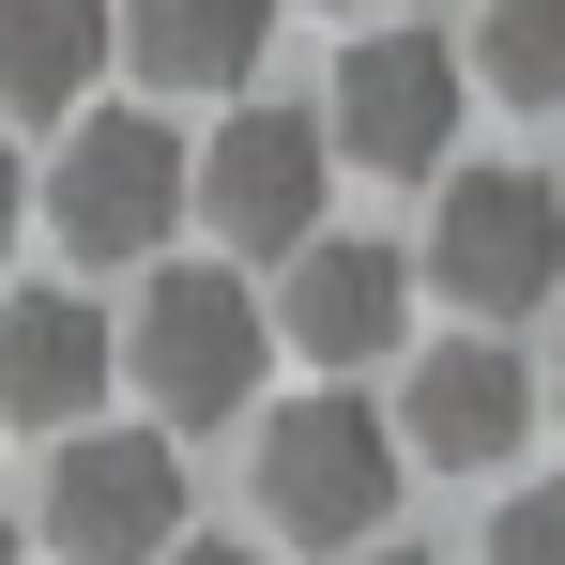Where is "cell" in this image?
Segmentation results:
<instances>
[{
  "mask_svg": "<svg viewBox=\"0 0 565 565\" xmlns=\"http://www.w3.org/2000/svg\"><path fill=\"white\" fill-rule=\"evenodd\" d=\"M397 413H367L352 382H321V397H290L276 428H260V520H276L290 551H367L382 520H397Z\"/></svg>",
  "mask_w": 565,
  "mask_h": 565,
  "instance_id": "6da1fadb",
  "label": "cell"
},
{
  "mask_svg": "<svg viewBox=\"0 0 565 565\" xmlns=\"http://www.w3.org/2000/svg\"><path fill=\"white\" fill-rule=\"evenodd\" d=\"M260 352H276V306L230 276V260L153 276L138 321H122V382L153 397V428H230V413L260 397Z\"/></svg>",
  "mask_w": 565,
  "mask_h": 565,
  "instance_id": "7a4b0ae2",
  "label": "cell"
},
{
  "mask_svg": "<svg viewBox=\"0 0 565 565\" xmlns=\"http://www.w3.org/2000/svg\"><path fill=\"white\" fill-rule=\"evenodd\" d=\"M31 199H46V230H62L77 260H153L169 214L199 199V153L153 122V107H77V122H62V169Z\"/></svg>",
  "mask_w": 565,
  "mask_h": 565,
  "instance_id": "3957f363",
  "label": "cell"
},
{
  "mask_svg": "<svg viewBox=\"0 0 565 565\" xmlns=\"http://www.w3.org/2000/svg\"><path fill=\"white\" fill-rule=\"evenodd\" d=\"M46 551L62 565H169L184 551V444L169 428H62L46 444Z\"/></svg>",
  "mask_w": 565,
  "mask_h": 565,
  "instance_id": "277c9868",
  "label": "cell"
},
{
  "mask_svg": "<svg viewBox=\"0 0 565 565\" xmlns=\"http://www.w3.org/2000/svg\"><path fill=\"white\" fill-rule=\"evenodd\" d=\"M428 276L473 321H520L565 290V184L551 169H444V214H428Z\"/></svg>",
  "mask_w": 565,
  "mask_h": 565,
  "instance_id": "5b68a950",
  "label": "cell"
},
{
  "mask_svg": "<svg viewBox=\"0 0 565 565\" xmlns=\"http://www.w3.org/2000/svg\"><path fill=\"white\" fill-rule=\"evenodd\" d=\"M459 93H473V62L444 46V31H352L321 138H337L352 169H382V184H428L444 138H459Z\"/></svg>",
  "mask_w": 565,
  "mask_h": 565,
  "instance_id": "8992f818",
  "label": "cell"
},
{
  "mask_svg": "<svg viewBox=\"0 0 565 565\" xmlns=\"http://www.w3.org/2000/svg\"><path fill=\"white\" fill-rule=\"evenodd\" d=\"M321 107H230L214 122V153H199V230L214 245H245V260H290V245H321Z\"/></svg>",
  "mask_w": 565,
  "mask_h": 565,
  "instance_id": "52a82bcc",
  "label": "cell"
},
{
  "mask_svg": "<svg viewBox=\"0 0 565 565\" xmlns=\"http://www.w3.org/2000/svg\"><path fill=\"white\" fill-rule=\"evenodd\" d=\"M276 337L306 367H382L397 337H413V260L367 245V230H321V245H290L276 276Z\"/></svg>",
  "mask_w": 565,
  "mask_h": 565,
  "instance_id": "ba28073f",
  "label": "cell"
},
{
  "mask_svg": "<svg viewBox=\"0 0 565 565\" xmlns=\"http://www.w3.org/2000/svg\"><path fill=\"white\" fill-rule=\"evenodd\" d=\"M520 428H535V367L504 352V337H444L428 367L397 382V444L428 473H489V459H520Z\"/></svg>",
  "mask_w": 565,
  "mask_h": 565,
  "instance_id": "9c48e42d",
  "label": "cell"
},
{
  "mask_svg": "<svg viewBox=\"0 0 565 565\" xmlns=\"http://www.w3.org/2000/svg\"><path fill=\"white\" fill-rule=\"evenodd\" d=\"M122 382V321H93L77 290H0V413L15 428H93Z\"/></svg>",
  "mask_w": 565,
  "mask_h": 565,
  "instance_id": "30bf717a",
  "label": "cell"
},
{
  "mask_svg": "<svg viewBox=\"0 0 565 565\" xmlns=\"http://www.w3.org/2000/svg\"><path fill=\"white\" fill-rule=\"evenodd\" d=\"M276 46V0H122V62L153 93H245Z\"/></svg>",
  "mask_w": 565,
  "mask_h": 565,
  "instance_id": "8fae6325",
  "label": "cell"
},
{
  "mask_svg": "<svg viewBox=\"0 0 565 565\" xmlns=\"http://www.w3.org/2000/svg\"><path fill=\"white\" fill-rule=\"evenodd\" d=\"M107 46H122V0H0V107L15 122H77Z\"/></svg>",
  "mask_w": 565,
  "mask_h": 565,
  "instance_id": "7c38bea8",
  "label": "cell"
},
{
  "mask_svg": "<svg viewBox=\"0 0 565 565\" xmlns=\"http://www.w3.org/2000/svg\"><path fill=\"white\" fill-rule=\"evenodd\" d=\"M473 77L504 107H565V0H473Z\"/></svg>",
  "mask_w": 565,
  "mask_h": 565,
  "instance_id": "4fadbf2b",
  "label": "cell"
},
{
  "mask_svg": "<svg viewBox=\"0 0 565 565\" xmlns=\"http://www.w3.org/2000/svg\"><path fill=\"white\" fill-rule=\"evenodd\" d=\"M489 565H565V473H551V489H520V504L489 520Z\"/></svg>",
  "mask_w": 565,
  "mask_h": 565,
  "instance_id": "5bb4252c",
  "label": "cell"
},
{
  "mask_svg": "<svg viewBox=\"0 0 565 565\" xmlns=\"http://www.w3.org/2000/svg\"><path fill=\"white\" fill-rule=\"evenodd\" d=\"M15 214H31V169H15V138H0V245H15Z\"/></svg>",
  "mask_w": 565,
  "mask_h": 565,
  "instance_id": "9a60e30c",
  "label": "cell"
},
{
  "mask_svg": "<svg viewBox=\"0 0 565 565\" xmlns=\"http://www.w3.org/2000/svg\"><path fill=\"white\" fill-rule=\"evenodd\" d=\"M169 565H260V551H214V535H199V551H169Z\"/></svg>",
  "mask_w": 565,
  "mask_h": 565,
  "instance_id": "2e32d148",
  "label": "cell"
},
{
  "mask_svg": "<svg viewBox=\"0 0 565 565\" xmlns=\"http://www.w3.org/2000/svg\"><path fill=\"white\" fill-rule=\"evenodd\" d=\"M352 565H428V551H352Z\"/></svg>",
  "mask_w": 565,
  "mask_h": 565,
  "instance_id": "e0dca14e",
  "label": "cell"
},
{
  "mask_svg": "<svg viewBox=\"0 0 565 565\" xmlns=\"http://www.w3.org/2000/svg\"><path fill=\"white\" fill-rule=\"evenodd\" d=\"M0 565H15V504H0Z\"/></svg>",
  "mask_w": 565,
  "mask_h": 565,
  "instance_id": "ac0fdd59",
  "label": "cell"
},
{
  "mask_svg": "<svg viewBox=\"0 0 565 565\" xmlns=\"http://www.w3.org/2000/svg\"><path fill=\"white\" fill-rule=\"evenodd\" d=\"M551 382H565V352H551Z\"/></svg>",
  "mask_w": 565,
  "mask_h": 565,
  "instance_id": "d6986e66",
  "label": "cell"
}]
</instances>
